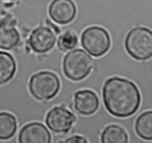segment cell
Returning <instances> with one entry per match:
<instances>
[{
	"label": "cell",
	"instance_id": "1",
	"mask_svg": "<svg viewBox=\"0 0 152 143\" xmlns=\"http://www.w3.org/2000/svg\"><path fill=\"white\" fill-rule=\"evenodd\" d=\"M102 96L107 110L119 118L132 116L141 103L140 90L136 84L119 77H113L105 81Z\"/></svg>",
	"mask_w": 152,
	"mask_h": 143
},
{
	"label": "cell",
	"instance_id": "2",
	"mask_svg": "<svg viewBox=\"0 0 152 143\" xmlns=\"http://www.w3.org/2000/svg\"><path fill=\"white\" fill-rule=\"evenodd\" d=\"M127 52L137 61H146L152 57V31L145 27L131 29L125 37Z\"/></svg>",
	"mask_w": 152,
	"mask_h": 143
},
{
	"label": "cell",
	"instance_id": "3",
	"mask_svg": "<svg viewBox=\"0 0 152 143\" xmlns=\"http://www.w3.org/2000/svg\"><path fill=\"white\" fill-rule=\"evenodd\" d=\"M93 65V59L90 55L82 49H77L65 55L63 61V70L69 79L79 81L88 76Z\"/></svg>",
	"mask_w": 152,
	"mask_h": 143
},
{
	"label": "cell",
	"instance_id": "4",
	"mask_svg": "<svg viewBox=\"0 0 152 143\" xmlns=\"http://www.w3.org/2000/svg\"><path fill=\"white\" fill-rule=\"evenodd\" d=\"M29 91L36 99L46 101L52 99L59 92L61 83L55 73L42 71L34 74L30 78Z\"/></svg>",
	"mask_w": 152,
	"mask_h": 143
},
{
	"label": "cell",
	"instance_id": "5",
	"mask_svg": "<svg viewBox=\"0 0 152 143\" xmlns=\"http://www.w3.org/2000/svg\"><path fill=\"white\" fill-rule=\"evenodd\" d=\"M81 46L93 57H101L110 47V37L104 28L99 26L87 28L81 34Z\"/></svg>",
	"mask_w": 152,
	"mask_h": 143
},
{
	"label": "cell",
	"instance_id": "6",
	"mask_svg": "<svg viewBox=\"0 0 152 143\" xmlns=\"http://www.w3.org/2000/svg\"><path fill=\"white\" fill-rule=\"evenodd\" d=\"M76 121L72 113L63 107H55L48 112L46 117V126L57 134L69 132Z\"/></svg>",
	"mask_w": 152,
	"mask_h": 143
},
{
	"label": "cell",
	"instance_id": "7",
	"mask_svg": "<svg viewBox=\"0 0 152 143\" xmlns=\"http://www.w3.org/2000/svg\"><path fill=\"white\" fill-rule=\"evenodd\" d=\"M56 43V35L53 30L46 26H40L31 34L28 44L36 53H46L52 50Z\"/></svg>",
	"mask_w": 152,
	"mask_h": 143
},
{
	"label": "cell",
	"instance_id": "8",
	"mask_svg": "<svg viewBox=\"0 0 152 143\" xmlns=\"http://www.w3.org/2000/svg\"><path fill=\"white\" fill-rule=\"evenodd\" d=\"M18 141L19 143H51L52 136L44 125L31 122L20 130Z\"/></svg>",
	"mask_w": 152,
	"mask_h": 143
},
{
	"label": "cell",
	"instance_id": "9",
	"mask_svg": "<svg viewBox=\"0 0 152 143\" xmlns=\"http://www.w3.org/2000/svg\"><path fill=\"white\" fill-rule=\"evenodd\" d=\"M77 13L75 4L72 0H53L49 8L51 19L59 25L71 23Z\"/></svg>",
	"mask_w": 152,
	"mask_h": 143
},
{
	"label": "cell",
	"instance_id": "10",
	"mask_svg": "<svg viewBox=\"0 0 152 143\" xmlns=\"http://www.w3.org/2000/svg\"><path fill=\"white\" fill-rule=\"evenodd\" d=\"M74 107L76 111L80 114L90 116L99 109V97L90 90H79L75 94Z\"/></svg>",
	"mask_w": 152,
	"mask_h": 143
},
{
	"label": "cell",
	"instance_id": "11",
	"mask_svg": "<svg viewBox=\"0 0 152 143\" xmlns=\"http://www.w3.org/2000/svg\"><path fill=\"white\" fill-rule=\"evenodd\" d=\"M17 64L14 57L9 53L0 51V84L8 83L14 78Z\"/></svg>",
	"mask_w": 152,
	"mask_h": 143
},
{
	"label": "cell",
	"instance_id": "12",
	"mask_svg": "<svg viewBox=\"0 0 152 143\" xmlns=\"http://www.w3.org/2000/svg\"><path fill=\"white\" fill-rule=\"evenodd\" d=\"M20 35L17 28L7 25H0V49L11 50L18 45Z\"/></svg>",
	"mask_w": 152,
	"mask_h": 143
},
{
	"label": "cell",
	"instance_id": "13",
	"mask_svg": "<svg viewBox=\"0 0 152 143\" xmlns=\"http://www.w3.org/2000/svg\"><path fill=\"white\" fill-rule=\"evenodd\" d=\"M102 143H128V136L126 131L118 125L107 126L101 135Z\"/></svg>",
	"mask_w": 152,
	"mask_h": 143
},
{
	"label": "cell",
	"instance_id": "14",
	"mask_svg": "<svg viewBox=\"0 0 152 143\" xmlns=\"http://www.w3.org/2000/svg\"><path fill=\"white\" fill-rule=\"evenodd\" d=\"M135 131L142 139L152 141V110L144 112L138 116L135 122Z\"/></svg>",
	"mask_w": 152,
	"mask_h": 143
},
{
	"label": "cell",
	"instance_id": "15",
	"mask_svg": "<svg viewBox=\"0 0 152 143\" xmlns=\"http://www.w3.org/2000/svg\"><path fill=\"white\" fill-rule=\"evenodd\" d=\"M17 121L13 114L7 112L0 113V139L8 140L15 135Z\"/></svg>",
	"mask_w": 152,
	"mask_h": 143
},
{
	"label": "cell",
	"instance_id": "16",
	"mask_svg": "<svg viewBox=\"0 0 152 143\" xmlns=\"http://www.w3.org/2000/svg\"><path fill=\"white\" fill-rule=\"evenodd\" d=\"M77 43L78 37L72 31H66L61 34L58 40V48L64 52L74 49Z\"/></svg>",
	"mask_w": 152,
	"mask_h": 143
},
{
	"label": "cell",
	"instance_id": "17",
	"mask_svg": "<svg viewBox=\"0 0 152 143\" xmlns=\"http://www.w3.org/2000/svg\"><path fill=\"white\" fill-rule=\"evenodd\" d=\"M63 143H88V141L82 136L75 135L66 139Z\"/></svg>",
	"mask_w": 152,
	"mask_h": 143
},
{
	"label": "cell",
	"instance_id": "18",
	"mask_svg": "<svg viewBox=\"0 0 152 143\" xmlns=\"http://www.w3.org/2000/svg\"><path fill=\"white\" fill-rule=\"evenodd\" d=\"M9 1H14V0H9Z\"/></svg>",
	"mask_w": 152,
	"mask_h": 143
}]
</instances>
